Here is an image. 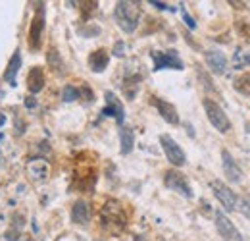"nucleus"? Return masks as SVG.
<instances>
[{
    "instance_id": "nucleus-1",
    "label": "nucleus",
    "mask_w": 250,
    "mask_h": 241,
    "mask_svg": "<svg viewBox=\"0 0 250 241\" xmlns=\"http://www.w3.org/2000/svg\"><path fill=\"white\" fill-rule=\"evenodd\" d=\"M100 222H102V228L108 230V232H112V234H118V232L125 230L127 216H125L122 203H118L114 199L106 201L104 207H102V211H100Z\"/></svg>"
},
{
    "instance_id": "nucleus-2",
    "label": "nucleus",
    "mask_w": 250,
    "mask_h": 241,
    "mask_svg": "<svg viewBox=\"0 0 250 241\" xmlns=\"http://www.w3.org/2000/svg\"><path fill=\"white\" fill-rule=\"evenodd\" d=\"M114 16H116L118 25L125 33H133L139 25V20H141V4L139 2H127V0L118 2Z\"/></svg>"
},
{
    "instance_id": "nucleus-3",
    "label": "nucleus",
    "mask_w": 250,
    "mask_h": 241,
    "mask_svg": "<svg viewBox=\"0 0 250 241\" xmlns=\"http://www.w3.org/2000/svg\"><path fill=\"white\" fill-rule=\"evenodd\" d=\"M204 110H206V116H208L210 123L218 129L219 133H227L231 129V121H229L227 114L223 112V108L219 106L216 100L204 98Z\"/></svg>"
},
{
    "instance_id": "nucleus-4",
    "label": "nucleus",
    "mask_w": 250,
    "mask_h": 241,
    "mask_svg": "<svg viewBox=\"0 0 250 241\" xmlns=\"http://www.w3.org/2000/svg\"><path fill=\"white\" fill-rule=\"evenodd\" d=\"M96 181V170L91 162H77V168L73 172V185L81 191H91Z\"/></svg>"
},
{
    "instance_id": "nucleus-5",
    "label": "nucleus",
    "mask_w": 250,
    "mask_h": 241,
    "mask_svg": "<svg viewBox=\"0 0 250 241\" xmlns=\"http://www.w3.org/2000/svg\"><path fill=\"white\" fill-rule=\"evenodd\" d=\"M42 31H44V4L41 2V4L37 6V10H35V16H33V22H31V29H29V48H31V50H39Z\"/></svg>"
},
{
    "instance_id": "nucleus-6",
    "label": "nucleus",
    "mask_w": 250,
    "mask_h": 241,
    "mask_svg": "<svg viewBox=\"0 0 250 241\" xmlns=\"http://www.w3.org/2000/svg\"><path fill=\"white\" fill-rule=\"evenodd\" d=\"M164 183H166L167 189L177 191V193H181V195L187 197V199L192 197V189H190V185H188L187 178H185L181 172H177V170H167L166 176H164Z\"/></svg>"
},
{
    "instance_id": "nucleus-7",
    "label": "nucleus",
    "mask_w": 250,
    "mask_h": 241,
    "mask_svg": "<svg viewBox=\"0 0 250 241\" xmlns=\"http://www.w3.org/2000/svg\"><path fill=\"white\" fill-rule=\"evenodd\" d=\"M160 145H162V149L166 152L167 160H169L173 166H183V164L187 162V156H185L183 149H181L169 135H160Z\"/></svg>"
},
{
    "instance_id": "nucleus-8",
    "label": "nucleus",
    "mask_w": 250,
    "mask_h": 241,
    "mask_svg": "<svg viewBox=\"0 0 250 241\" xmlns=\"http://www.w3.org/2000/svg\"><path fill=\"white\" fill-rule=\"evenodd\" d=\"M210 187H212V191H214L216 199L223 205V209H225V211L231 212V211H235V209H237V195L229 189V185H225L223 181H219V180H214L212 183H210Z\"/></svg>"
},
{
    "instance_id": "nucleus-9",
    "label": "nucleus",
    "mask_w": 250,
    "mask_h": 241,
    "mask_svg": "<svg viewBox=\"0 0 250 241\" xmlns=\"http://www.w3.org/2000/svg\"><path fill=\"white\" fill-rule=\"evenodd\" d=\"M150 58L154 62V70H164V68H171V70H183V60L177 56L175 50H167V52H160L152 50Z\"/></svg>"
},
{
    "instance_id": "nucleus-10",
    "label": "nucleus",
    "mask_w": 250,
    "mask_h": 241,
    "mask_svg": "<svg viewBox=\"0 0 250 241\" xmlns=\"http://www.w3.org/2000/svg\"><path fill=\"white\" fill-rule=\"evenodd\" d=\"M216 228H218L219 236L223 238V241H245L241 232L237 230V226L221 211H216Z\"/></svg>"
},
{
    "instance_id": "nucleus-11",
    "label": "nucleus",
    "mask_w": 250,
    "mask_h": 241,
    "mask_svg": "<svg viewBox=\"0 0 250 241\" xmlns=\"http://www.w3.org/2000/svg\"><path fill=\"white\" fill-rule=\"evenodd\" d=\"M104 98H106V108L102 110V114H104V116H114L118 123H124L125 110H124V104L120 102V98H118L112 91H106Z\"/></svg>"
},
{
    "instance_id": "nucleus-12",
    "label": "nucleus",
    "mask_w": 250,
    "mask_h": 241,
    "mask_svg": "<svg viewBox=\"0 0 250 241\" xmlns=\"http://www.w3.org/2000/svg\"><path fill=\"white\" fill-rule=\"evenodd\" d=\"M221 164H223V172H225V176L229 178V181H233V183H239L241 178H243V170L239 168V164L235 162V158L231 156V152L229 151H221Z\"/></svg>"
},
{
    "instance_id": "nucleus-13",
    "label": "nucleus",
    "mask_w": 250,
    "mask_h": 241,
    "mask_svg": "<svg viewBox=\"0 0 250 241\" xmlns=\"http://www.w3.org/2000/svg\"><path fill=\"white\" fill-rule=\"evenodd\" d=\"M150 102L156 106L158 112L162 114V118L167 121V123H171V125H177V123H179V114H177V110H175V106H173L171 102L162 100V98H158V96H152Z\"/></svg>"
},
{
    "instance_id": "nucleus-14",
    "label": "nucleus",
    "mask_w": 250,
    "mask_h": 241,
    "mask_svg": "<svg viewBox=\"0 0 250 241\" xmlns=\"http://www.w3.org/2000/svg\"><path fill=\"white\" fill-rule=\"evenodd\" d=\"M48 172H50V164L44 158H33V160L27 162V174L31 176L33 180L44 181L48 178Z\"/></svg>"
},
{
    "instance_id": "nucleus-15",
    "label": "nucleus",
    "mask_w": 250,
    "mask_h": 241,
    "mask_svg": "<svg viewBox=\"0 0 250 241\" xmlns=\"http://www.w3.org/2000/svg\"><path fill=\"white\" fill-rule=\"evenodd\" d=\"M206 64L210 66V70H212V73H225V68H227V58L223 56V52H219V50H208L206 52Z\"/></svg>"
},
{
    "instance_id": "nucleus-16",
    "label": "nucleus",
    "mask_w": 250,
    "mask_h": 241,
    "mask_svg": "<svg viewBox=\"0 0 250 241\" xmlns=\"http://www.w3.org/2000/svg\"><path fill=\"white\" fill-rule=\"evenodd\" d=\"M20 68H21V54H20V50H16L14 56L8 62V66H6V72H4V79L12 87H16V75H18Z\"/></svg>"
},
{
    "instance_id": "nucleus-17",
    "label": "nucleus",
    "mask_w": 250,
    "mask_h": 241,
    "mask_svg": "<svg viewBox=\"0 0 250 241\" xmlns=\"http://www.w3.org/2000/svg\"><path fill=\"white\" fill-rule=\"evenodd\" d=\"M108 62H110L108 52H106L104 48H98V50L91 52V56H89V68L93 70L94 73H100V72H104V70H106Z\"/></svg>"
},
{
    "instance_id": "nucleus-18",
    "label": "nucleus",
    "mask_w": 250,
    "mask_h": 241,
    "mask_svg": "<svg viewBox=\"0 0 250 241\" xmlns=\"http://www.w3.org/2000/svg\"><path fill=\"white\" fill-rule=\"evenodd\" d=\"M27 89L31 93H39V91L44 89V72L42 68H31L29 75H27Z\"/></svg>"
},
{
    "instance_id": "nucleus-19",
    "label": "nucleus",
    "mask_w": 250,
    "mask_h": 241,
    "mask_svg": "<svg viewBox=\"0 0 250 241\" xmlns=\"http://www.w3.org/2000/svg\"><path fill=\"white\" fill-rule=\"evenodd\" d=\"M89 216H91V211H89V205L85 201H77L71 209V220L79 226H85L89 222Z\"/></svg>"
},
{
    "instance_id": "nucleus-20",
    "label": "nucleus",
    "mask_w": 250,
    "mask_h": 241,
    "mask_svg": "<svg viewBox=\"0 0 250 241\" xmlns=\"http://www.w3.org/2000/svg\"><path fill=\"white\" fill-rule=\"evenodd\" d=\"M120 143H122V154H129L135 145V135L131 127H122L120 129Z\"/></svg>"
},
{
    "instance_id": "nucleus-21",
    "label": "nucleus",
    "mask_w": 250,
    "mask_h": 241,
    "mask_svg": "<svg viewBox=\"0 0 250 241\" xmlns=\"http://www.w3.org/2000/svg\"><path fill=\"white\" fill-rule=\"evenodd\" d=\"M139 81H141V75H131V77H125L124 81V93L125 96L131 100V98H135V95H137V91H139Z\"/></svg>"
},
{
    "instance_id": "nucleus-22",
    "label": "nucleus",
    "mask_w": 250,
    "mask_h": 241,
    "mask_svg": "<svg viewBox=\"0 0 250 241\" xmlns=\"http://www.w3.org/2000/svg\"><path fill=\"white\" fill-rule=\"evenodd\" d=\"M233 87H235V91H239L241 95H247V96H250V72L243 73V75H239V77L235 79Z\"/></svg>"
},
{
    "instance_id": "nucleus-23",
    "label": "nucleus",
    "mask_w": 250,
    "mask_h": 241,
    "mask_svg": "<svg viewBox=\"0 0 250 241\" xmlns=\"http://www.w3.org/2000/svg\"><path fill=\"white\" fill-rule=\"evenodd\" d=\"M46 60H48V66H50L52 70H56L58 73H63V62H62V58H60V52H58L56 48H50V50H48Z\"/></svg>"
},
{
    "instance_id": "nucleus-24",
    "label": "nucleus",
    "mask_w": 250,
    "mask_h": 241,
    "mask_svg": "<svg viewBox=\"0 0 250 241\" xmlns=\"http://www.w3.org/2000/svg\"><path fill=\"white\" fill-rule=\"evenodd\" d=\"M79 95H81V91L77 89V87H73V85H65L62 91V98L65 100V102H73V100H77Z\"/></svg>"
},
{
    "instance_id": "nucleus-25",
    "label": "nucleus",
    "mask_w": 250,
    "mask_h": 241,
    "mask_svg": "<svg viewBox=\"0 0 250 241\" xmlns=\"http://www.w3.org/2000/svg\"><path fill=\"white\" fill-rule=\"evenodd\" d=\"M233 64H235V68H245V66L250 64V56H247V54L243 56V50L239 48V50L235 52V62H233Z\"/></svg>"
},
{
    "instance_id": "nucleus-26",
    "label": "nucleus",
    "mask_w": 250,
    "mask_h": 241,
    "mask_svg": "<svg viewBox=\"0 0 250 241\" xmlns=\"http://www.w3.org/2000/svg\"><path fill=\"white\" fill-rule=\"evenodd\" d=\"M98 2H81V8H83V20H87L94 10H96Z\"/></svg>"
},
{
    "instance_id": "nucleus-27",
    "label": "nucleus",
    "mask_w": 250,
    "mask_h": 241,
    "mask_svg": "<svg viewBox=\"0 0 250 241\" xmlns=\"http://www.w3.org/2000/svg\"><path fill=\"white\" fill-rule=\"evenodd\" d=\"M237 31L250 41V24L249 22H237Z\"/></svg>"
},
{
    "instance_id": "nucleus-28",
    "label": "nucleus",
    "mask_w": 250,
    "mask_h": 241,
    "mask_svg": "<svg viewBox=\"0 0 250 241\" xmlns=\"http://www.w3.org/2000/svg\"><path fill=\"white\" fill-rule=\"evenodd\" d=\"M181 14H183V20H185V24H187L190 29H194V27H196V24H194V20L188 16V12L185 10V6H181Z\"/></svg>"
},
{
    "instance_id": "nucleus-29",
    "label": "nucleus",
    "mask_w": 250,
    "mask_h": 241,
    "mask_svg": "<svg viewBox=\"0 0 250 241\" xmlns=\"http://www.w3.org/2000/svg\"><path fill=\"white\" fill-rule=\"evenodd\" d=\"M243 214L250 220V197H245V199H243Z\"/></svg>"
},
{
    "instance_id": "nucleus-30",
    "label": "nucleus",
    "mask_w": 250,
    "mask_h": 241,
    "mask_svg": "<svg viewBox=\"0 0 250 241\" xmlns=\"http://www.w3.org/2000/svg\"><path fill=\"white\" fill-rule=\"evenodd\" d=\"M124 50H125V45L122 41H118L116 47H114V54H116V56H124Z\"/></svg>"
},
{
    "instance_id": "nucleus-31",
    "label": "nucleus",
    "mask_w": 250,
    "mask_h": 241,
    "mask_svg": "<svg viewBox=\"0 0 250 241\" xmlns=\"http://www.w3.org/2000/svg\"><path fill=\"white\" fill-rule=\"evenodd\" d=\"M150 4H152V6H156V8H160V10H169V6H167L166 2H156V0H152Z\"/></svg>"
},
{
    "instance_id": "nucleus-32",
    "label": "nucleus",
    "mask_w": 250,
    "mask_h": 241,
    "mask_svg": "<svg viewBox=\"0 0 250 241\" xmlns=\"http://www.w3.org/2000/svg\"><path fill=\"white\" fill-rule=\"evenodd\" d=\"M25 104H27V108H33L37 102H35V98L33 96H27V100H25Z\"/></svg>"
},
{
    "instance_id": "nucleus-33",
    "label": "nucleus",
    "mask_w": 250,
    "mask_h": 241,
    "mask_svg": "<svg viewBox=\"0 0 250 241\" xmlns=\"http://www.w3.org/2000/svg\"><path fill=\"white\" fill-rule=\"evenodd\" d=\"M229 4H231V6H235V8H245V6H247L245 2H233V0H231Z\"/></svg>"
},
{
    "instance_id": "nucleus-34",
    "label": "nucleus",
    "mask_w": 250,
    "mask_h": 241,
    "mask_svg": "<svg viewBox=\"0 0 250 241\" xmlns=\"http://www.w3.org/2000/svg\"><path fill=\"white\" fill-rule=\"evenodd\" d=\"M96 241H100V240H96Z\"/></svg>"
}]
</instances>
